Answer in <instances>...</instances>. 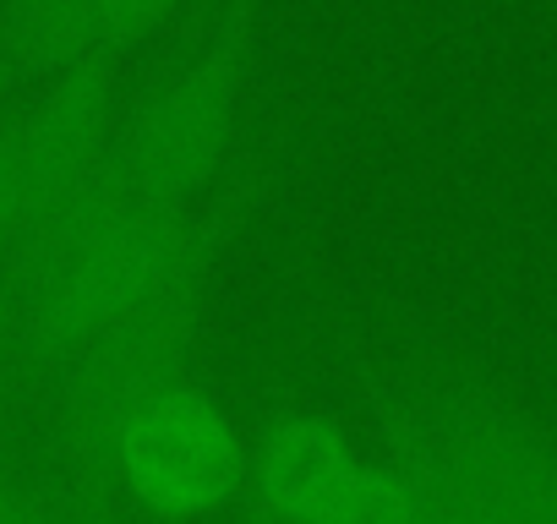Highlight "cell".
I'll return each instance as SVG.
<instances>
[{"label": "cell", "mask_w": 557, "mask_h": 524, "mask_svg": "<svg viewBox=\"0 0 557 524\" xmlns=\"http://www.w3.org/2000/svg\"><path fill=\"white\" fill-rule=\"evenodd\" d=\"M235 219V197L213 191L197 208H148L94 170L12 257L0 334L23 361L61 366L83 339L181 274L219 269Z\"/></svg>", "instance_id": "1"}, {"label": "cell", "mask_w": 557, "mask_h": 524, "mask_svg": "<svg viewBox=\"0 0 557 524\" xmlns=\"http://www.w3.org/2000/svg\"><path fill=\"white\" fill-rule=\"evenodd\" d=\"M268 0H186L175 50L115 115L99 175L148 208H197L230 175Z\"/></svg>", "instance_id": "2"}, {"label": "cell", "mask_w": 557, "mask_h": 524, "mask_svg": "<svg viewBox=\"0 0 557 524\" xmlns=\"http://www.w3.org/2000/svg\"><path fill=\"white\" fill-rule=\"evenodd\" d=\"M426 524H557V453L530 421L475 388L421 399L399 426V459Z\"/></svg>", "instance_id": "3"}, {"label": "cell", "mask_w": 557, "mask_h": 524, "mask_svg": "<svg viewBox=\"0 0 557 524\" xmlns=\"http://www.w3.org/2000/svg\"><path fill=\"white\" fill-rule=\"evenodd\" d=\"M213 269L181 274L159 296L137 301L115 323H104L94 339H83L55 372L66 383L61 394V421L72 459L88 475H110V453L121 426L159 394L186 383V361L202 328V301H208Z\"/></svg>", "instance_id": "4"}, {"label": "cell", "mask_w": 557, "mask_h": 524, "mask_svg": "<svg viewBox=\"0 0 557 524\" xmlns=\"http://www.w3.org/2000/svg\"><path fill=\"white\" fill-rule=\"evenodd\" d=\"M121 115V66H72L45 77L28 99L0 104V257L104 164Z\"/></svg>", "instance_id": "5"}, {"label": "cell", "mask_w": 557, "mask_h": 524, "mask_svg": "<svg viewBox=\"0 0 557 524\" xmlns=\"http://www.w3.org/2000/svg\"><path fill=\"white\" fill-rule=\"evenodd\" d=\"M257 491L278 524H426L399 464H377L318 415L273 421L251 453Z\"/></svg>", "instance_id": "6"}, {"label": "cell", "mask_w": 557, "mask_h": 524, "mask_svg": "<svg viewBox=\"0 0 557 524\" xmlns=\"http://www.w3.org/2000/svg\"><path fill=\"white\" fill-rule=\"evenodd\" d=\"M240 442L230 421L186 383L148 399L115 437L110 475L159 513H202L240 481Z\"/></svg>", "instance_id": "7"}, {"label": "cell", "mask_w": 557, "mask_h": 524, "mask_svg": "<svg viewBox=\"0 0 557 524\" xmlns=\"http://www.w3.org/2000/svg\"><path fill=\"white\" fill-rule=\"evenodd\" d=\"M181 12L186 0H0V61L12 88L72 66H121Z\"/></svg>", "instance_id": "8"}, {"label": "cell", "mask_w": 557, "mask_h": 524, "mask_svg": "<svg viewBox=\"0 0 557 524\" xmlns=\"http://www.w3.org/2000/svg\"><path fill=\"white\" fill-rule=\"evenodd\" d=\"M0 524H50V519H45L28 497H17L7 481H0Z\"/></svg>", "instance_id": "9"}, {"label": "cell", "mask_w": 557, "mask_h": 524, "mask_svg": "<svg viewBox=\"0 0 557 524\" xmlns=\"http://www.w3.org/2000/svg\"><path fill=\"white\" fill-rule=\"evenodd\" d=\"M0 93H12V77H7V61H0Z\"/></svg>", "instance_id": "10"}]
</instances>
